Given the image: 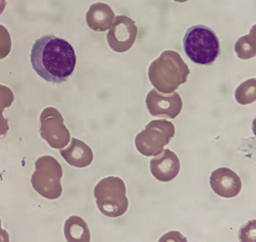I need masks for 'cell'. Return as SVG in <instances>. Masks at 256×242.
<instances>
[{
    "label": "cell",
    "instance_id": "9a60e30c",
    "mask_svg": "<svg viewBox=\"0 0 256 242\" xmlns=\"http://www.w3.org/2000/svg\"><path fill=\"white\" fill-rule=\"evenodd\" d=\"M256 26L251 30L250 34L241 37L235 45V52L239 59H250L256 56Z\"/></svg>",
    "mask_w": 256,
    "mask_h": 242
},
{
    "label": "cell",
    "instance_id": "7402d4cb",
    "mask_svg": "<svg viewBox=\"0 0 256 242\" xmlns=\"http://www.w3.org/2000/svg\"><path fill=\"white\" fill-rule=\"evenodd\" d=\"M175 2H178V3H184V2H187V1H189V0H174Z\"/></svg>",
    "mask_w": 256,
    "mask_h": 242
},
{
    "label": "cell",
    "instance_id": "ac0fdd59",
    "mask_svg": "<svg viewBox=\"0 0 256 242\" xmlns=\"http://www.w3.org/2000/svg\"><path fill=\"white\" fill-rule=\"evenodd\" d=\"M12 37L9 31L3 25H0V59H6L12 51Z\"/></svg>",
    "mask_w": 256,
    "mask_h": 242
},
{
    "label": "cell",
    "instance_id": "8fae6325",
    "mask_svg": "<svg viewBox=\"0 0 256 242\" xmlns=\"http://www.w3.org/2000/svg\"><path fill=\"white\" fill-rule=\"evenodd\" d=\"M150 172L158 181L168 182L174 179L180 170V162L174 152L165 149L152 158L150 163Z\"/></svg>",
    "mask_w": 256,
    "mask_h": 242
},
{
    "label": "cell",
    "instance_id": "52a82bcc",
    "mask_svg": "<svg viewBox=\"0 0 256 242\" xmlns=\"http://www.w3.org/2000/svg\"><path fill=\"white\" fill-rule=\"evenodd\" d=\"M40 135L50 147L62 149L70 140V132L64 124V117L58 109L47 107L42 111L40 118Z\"/></svg>",
    "mask_w": 256,
    "mask_h": 242
},
{
    "label": "cell",
    "instance_id": "5bb4252c",
    "mask_svg": "<svg viewBox=\"0 0 256 242\" xmlns=\"http://www.w3.org/2000/svg\"><path fill=\"white\" fill-rule=\"evenodd\" d=\"M64 235L68 242H89L90 240L88 223L78 216H70L65 222Z\"/></svg>",
    "mask_w": 256,
    "mask_h": 242
},
{
    "label": "cell",
    "instance_id": "5b68a950",
    "mask_svg": "<svg viewBox=\"0 0 256 242\" xmlns=\"http://www.w3.org/2000/svg\"><path fill=\"white\" fill-rule=\"evenodd\" d=\"M62 168L52 156H42L35 162V172L31 177L32 187L47 199H56L62 195Z\"/></svg>",
    "mask_w": 256,
    "mask_h": 242
},
{
    "label": "cell",
    "instance_id": "9c48e42d",
    "mask_svg": "<svg viewBox=\"0 0 256 242\" xmlns=\"http://www.w3.org/2000/svg\"><path fill=\"white\" fill-rule=\"evenodd\" d=\"M146 104L148 112L152 116H166L171 119L178 117L183 108V101L178 93L163 95L156 89L148 92Z\"/></svg>",
    "mask_w": 256,
    "mask_h": 242
},
{
    "label": "cell",
    "instance_id": "3957f363",
    "mask_svg": "<svg viewBox=\"0 0 256 242\" xmlns=\"http://www.w3.org/2000/svg\"><path fill=\"white\" fill-rule=\"evenodd\" d=\"M183 43L187 57L196 65H212L220 53L217 35L204 25L190 27L184 35Z\"/></svg>",
    "mask_w": 256,
    "mask_h": 242
},
{
    "label": "cell",
    "instance_id": "d6986e66",
    "mask_svg": "<svg viewBox=\"0 0 256 242\" xmlns=\"http://www.w3.org/2000/svg\"><path fill=\"white\" fill-rule=\"evenodd\" d=\"M170 239L174 241H187L186 238H184L180 232L176 231L166 233V235L160 238V241H169Z\"/></svg>",
    "mask_w": 256,
    "mask_h": 242
},
{
    "label": "cell",
    "instance_id": "7a4b0ae2",
    "mask_svg": "<svg viewBox=\"0 0 256 242\" xmlns=\"http://www.w3.org/2000/svg\"><path fill=\"white\" fill-rule=\"evenodd\" d=\"M188 65L175 51L163 52L148 68V79L154 88L162 94H171L187 82Z\"/></svg>",
    "mask_w": 256,
    "mask_h": 242
},
{
    "label": "cell",
    "instance_id": "277c9868",
    "mask_svg": "<svg viewBox=\"0 0 256 242\" xmlns=\"http://www.w3.org/2000/svg\"><path fill=\"white\" fill-rule=\"evenodd\" d=\"M94 197L99 210L104 216L118 217L128 210L129 202L126 188L120 177L104 178L94 188Z\"/></svg>",
    "mask_w": 256,
    "mask_h": 242
},
{
    "label": "cell",
    "instance_id": "44dd1931",
    "mask_svg": "<svg viewBox=\"0 0 256 242\" xmlns=\"http://www.w3.org/2000/svg\"><path fill=\"white\" fill-rule=\"evenodd\" d=\"M0 234H2L4 236L8 237V233L1 228V221H0Z\"/></svg>",
    "mask_w": 256,
    "mask_h": 242
},
{
    "label": "cell",
    "instance_id": "6da1fadb",
    "mask_svg": "<svg viewBox=\"0 0 256 242\" xmlns=\"http://www.w3.org/2000/svg\"><path fill=\"white\" fill-rule=\"evenodd\" d=\"M30 60L35 72L46 82H66L76 69V55L73 47L55 35H44L36 40Z\"/></svg>",
    "mask_w": 256,
    "mask_h": 242
},
{
    "label": "cell",
    "instance_id": "ba28073f",
    "mask_svg": "<svg viewBox=\"0 0 256 242\" xmlns=\"http://www.w3.org/2000/svg\"><path fill=\"white\" fill-rule=\"evenodd\" d=\"M138 35L134 21L126 16H117L107 35L108 46L114 52L122 53L131 49Z\"/></svg>",
    "mask_w": 256,
    "mask_h": 242
},
{
    "label": "cell",
    "instance_id": "30bf717a",
    "mask_svg": "<svg viewBox=\"0 0 256 242\" xmlns=\"http://www.w3.org/2000/svg\"><path fill=\"white\" fill-rule=\"evenodd\" d=\"M210 186L214 192L223 198H234L242 189V181L236 172L228 168H218L210 176Z\"/></svg>",
    "mask_w": 256,
    "mask_h": 242
},
{
    "label": "cell",
    "instance_id": "e0dca14e",
    "mask_svg": "<svg viewBox=\"0 0 256 242\" xmlns=\"http://www.w3.org/2000/svg\"><path fill=\"white\" fill-rule=\"evenodd\" d=\"M256 79L248 80L242 82L235 92V98L241 105H248L256 99Z\"/></svg>",
    "mask_w": 256,
    "mask_h": 242
},
{
    "label": "cell",
    "instance_id": "4fadbf2b",
    "mask_svg": "<svg viewBox=\"0 0 256 242\" xmlns=\"http://www.w3.org/2000/svg\"><path fill=\"white\" fill-rule=\"evenodd\" d=\"M114 18V12L108 5L95 3L90 6L86 13V24L92 30L105 32L113 25Z\"/></svg>",
    "mask_w": 256,
    "mask_h": 242
},
{
    "label": "cell",
    "instance_id": "ffe728a7",
    "mask_svg": "<svg viewBox=\"0 0 256 242\" xmlns=\"http://www.w3.org/2000/svg\"><path fill=\"white\" fill-rule=\"evenodd\" d=\"M6 0H0V15L3 13L6 9Z\"/></svg>",
    "mask_w": 256,
    "mask_h": 242
},
{
    "label": "cell",
    "instance_id": "7c38bea8",
    "mask_svg": "<svg viewBox=\"0 0 256 242\" xmlns=\"http://www.w3.org/2000/svg\"><path fill=\"white\" fill-rule=\"evenodd\" d=\"M60 154L70 165L76 168H86L94 161V152L84 141L72 138L66 149H61Z\"/></svg>",
    "mask_w": 256,
    "mask_h": 242
},
{
    "label": "cell",
    "instance_id": "2e32d148",
    "mask_svg": "<svg viewBox=\"0 0 256 242\" xmlns=\"http://www.w3.org/2000/svg\"><path fill=\"white\" fill-rule=\"evenodd\" d=\"M15 99L14 94L10 88L0 85V136L6 135L8 132V120L3 116V112L6 107H10Z\"/></svg>",
    "mask_w": 256,
    "mask_h": 242
},
{
    "label": "cell",
    "instance_id": "8992f818",
    "mask_svg": "<svg viewBox=\"0 0 256 242\" xmlns=\"http://www.w3.org/2000/svg\"><path fill=\"white\" fill-rule=\"evenodd\" d=\"M174 134V123L164 119L153 120L136 136L135 146L144 156H156L168 145Z\"/></svg>",
    "mask_w": 256,
    "mask_h": 242
}]
</instances>
